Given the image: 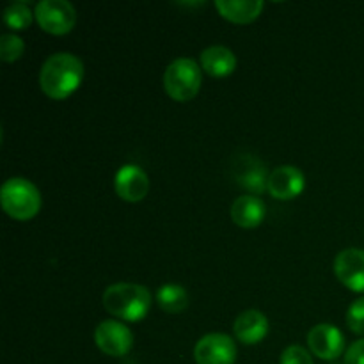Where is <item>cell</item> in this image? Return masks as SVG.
<instances>
[{
    "instance_id": "obj_4",
    "label": "cell",
    "mask_w": 364,
    "mask_h": 364,
    "mask_svg": "<svg viewBox=\"0 0 364 364\" xmlns=\"http://www.w3.org/2000/svg\"><path fill=\"white\" fill-rule=\"evenodd\" d=\"M201 82L203 75L199 64L187 57L173 60L164 73V87L167 96L180 103L194 100L201 89Z\"/></svg>"
},
{
    "instance_id": "obj_7",
    "label": "cell",
    "mask_w": 364,
    "mask_h": 364,
    "mask_svg": "<svg viewBox=\"0 0 364 364\" xmlns=\"http://www.w3.org/2000/svg\"><path fill=\"white\" fill-rule=\"evenodd\" d=\"M194 361L196 364H235L237 345L228 334H206L196 343Z\"/></svg>"
},
{
    "instance_id": "obj_1",
    "label": "cell",
    "mask_w": 364,
    "mask_h": 364,
    "mask_svg": "<svg viewBox=\"0 0 364 364\" xmlns=\"http://www.w3.org/2000/svg\"><path fill=\"white\" fill-rule=\"evenodd\" d=\"M84 73V64L77 55L57 52L43 63L39 71V87L48 98L66 100L80 87Z\"/></svg>"
},
{
    "instance_id": "obj_19",
    "label": "cell",
    "mask_w": 364,
    "mask_h": 364,
    "mask_svg": "<svg viewBox=\"0 0 364 364\" xmlns=\"http://www.w3.org/2000/svg\"><path fill=\"white\" fill-rule=\"evenodd\" d=\"M25 52L23 39L16 34H4L0 38V59L4 63H16Z\"/></svg>"
},
{
    "instance_id": "obj_9",
    "label": "cell",
    "mask_w": 364,
    "mask_h": 364,
    "mask_svg": "<svg viewBox=\"0 0 364 364\" xmlns=\"http://www.w3.org/2000/svg\"><path fill=\"white\" fill-rule=\"evenodd\" d=\"M235 180L238 187L249 192V196H262L263 192L269 191V176L265 166L252 155L238 156L233 166Z\"/></svg>"
},
{
    "instance_id": "obj_8",
    "label": "cell",
    "mask_w": 364,
    "mask_h": 364,
    "mask_svg": "<svg viewBox=\"0 0 364 364\" xmlns=\"http://www.w3.org/2000/svg\"><path fill=\"white\" fill-rule=\"evenodd\" d=\"M308 347L316 358L334 361L345 350V336L333 323H318L308 333Z\"/></svg>"
},
{
    "instance_id": "obj_17",
    "label": "cell",
    "mask_w": 364,
    "mask_h": 364,
    "mask_svg": "<svg viewBox=\"0 0 364 364\" xmlns=\"http://www.w3.org/2000/svg\"><path fill=\"white\" fill-rule=\"evenodd\" d=\"M156 302L166 313L176 315L187 309L188 306V294L183 287L176 283L162 284L156 291Z\"/></svg>"
},
{
    "instance_id": "obj_21",
    "label": "cell",
    "mask_w": 364,
    "mask_h": 364,
    "mask_svg": "<svg viewBox=\"0 0 364 364\" xmlns=\"http://www.w3.org/2000/svg\"><path fill=\"white\" fill-rule=\"evenodd\" d=\"M279 364H315L313 363L311 354L306 350L301 345H291V347L284 348V352L281 354Z\"/></svg>"
},
{
    "instance_id": "obj_3",
    "label": "cell",
    "mask_w": 364,
    "mask_h": 364,
    "mask_svg": "<svg viewBox=\"0 0 364 364\" xmlns=\"http://www.w3.org/2000/svg\"><path fill=\"white\" fill-rule=\"evenodd\" d=\"M0 203L11 219L31 220L41 210L43 199L32 181L25 178H9L0 191Z\"/></svg>"
},
{
    "instance_id": "obj_2",
    "label": "cell",
    "mask_w": 364,
    "mask_h": 364,
    "mask_svg": "<svg viewBox=\"0 0 364 364\" xmlns=\"http://www.w3.org/2000/svg\"><path fill=\"white\" fill-rule=\"evenodd\" d=\"M153 297L142 284L116 283L103 294V306L114 318L124 322H141L151 309Z\"/></svg>"
},
{
    "instance_id": "obj_22",
    "label": "cell",
    "mask_w": 364,
    "mask_h": 364,
    "mask_svg": "<svg viewBox=\"0 0 364 364\" xmlns=\"http://www.w3.org/2000/svg\"><path fill=\"white\" fill-rule=\"evenodd\" d=\"M343 364H364V340L355 341L345 354Z\"/></svg>"
},
{
    "instance_id": "obj_5",
    "label": "cell",
    "mask_w": 364,
    "mask_h": 364,
    "mask_svg": "<svg viewBox=\"0 0 364 364\" xmlns=\"http://www.w3.org/2000/svg\"><path fill=\"white\" fill-rule=\"evenodd\" d=\"M34 14L39 27L52 36L68 34L77 23V11L66 0H41Z\"/></svg>"
},
{
    "instance_id": "obj_15",
    "label": "cell",
    "mask_w": 364,
    "mask_h": 364,
    "mask_svg": "<svg viewBox=\"0 0 364 364\" xmlns=\"http://www.w3.org/2000/svg\"><path fill=\"white\" fill-rule=\"evenodd\" d=\"M267 208L263 201L256 196H240L235 199L231 206V219L238 228L244 230H255L265 219Z\"/></svg>"
},
{
    "instance_id": "obj_6",
    "label": "cell",
    "mask_w": 364,
    "mask_h": 364,
    "mask_svg": "<svg viewBox=\"0 0 364 364\" xmlns=\"http://www.w3.org/2000/svg\"><path fill=\"white\" fill-rule=\"evenodd\" d=\"M95 343L110 358H123L134 347V334L117 320H105L95 331Z\"/></svg>"
},
{
    "instance_id": "obj_13",
    "label": "cell",
    "mask_w": 364,
    "mask_h": 364,
    "mask_svg": "<svg viewBox=\"0 0 364 364\" xmlns=\"http://www.w3.org/2000/svg\"><path fill=\"white\" fill-rule=\"evenodd\" d=\"M235 336L240 343L244 345H258L269 334L270 326L267 316L258 309H247V311L240 313L235 320Z\"/></svg>"
},
{
    "instance_id": "obj_11",
    "label": "cell",
    "mask_w": 364,
    "mask_h": 364,
    "mask_svg": "<svg viewBox=\"0 0 364 364\" xmlns=\"http://www.w3.org/2000/svg\"><path fill=\"white\" fill-rule=\"evenodd\" d=\"M114 191L123 201L139 203L148 196L149 180L148 174L135 164H127L121 167L114 178Z\"/></svg>"
},
{
    "instance_id": "obj_10",
    "label": "cell",
    "mask_w": 364,
    "mask_h": 364,
    "mask_svg": "<svg viewBox=\"0 0 364 364\" xmlns=\"http://www.w3.org/2000/svg\"><path fill=\"white\" fill-rule=\"evenodd\" d=\"M334 274L348 290L364 294V251L345 249L334 259Z\"/></svg>"
},
{
    "instance_id": "obj_20",
    "label": "cell",
    "mask_w": 364,
    "mask_h": 364,
    "mask_svg": "<svg viewBox=\"0 0 364 364\" xmlns=\"http://www.w3.org/2000/svg\"><path fill=\"white\" fill-rule=\"evenodd\" d=\"M348 329L355 334H364V297L358 299L350 304L347 313Z\"/></svg>"
},
{
    "instance_id": "obj_16",
    "label": "cell",
    "mask_w": 364,
    "mask_h": 364,
    "mask_svg": "<svg viewBox=\"0 0 364 364\" xmlns=\"http://www.w3.org/2000/svg\"><path fill=\"white\" fill-rule=\"evenodd\" d=\"M217 11L220 16L233 23H252L262 14L265 4L262 0H217Z\"/></svg>"
},
{
    "instance_id": "obj_12",
    "label": "cell",
    "mask_w": 364,
    "mask_h": 364,
    "mask_svg": "<svg viewBox=\"0 0 364 364\" xmlns=\"http://www.w3.org/2000/svg\"><path fill=\"white\" fill-rule=\"evenodd\" d=\"M306 187V178L299 167L279 166L270 173L269 192L274 199L290 201L302 194Z\"/></svg>"
},
{
    "instance_id": "obj_18",
    "label": "cell",
    "mask_w": 364,
    "mask_h": 364,
    "mask_svg": "<svg viewBox=\"0 0 364 364\" xmlns=\"http://www.w3.org/2000/svg\"><path fill=\"white\" fill-rule=\"evenodd\" d=\"M2 18L4 23L13 28V31H25V28L31 27L36 14L32 13L31 6L27 2H13L4 9Z\"/></svg>"
},
{
    "instance_id": "obj_14",
    "label": "cell",
    "mask_w": 364,
    "mask_h": 364,
    "mask_svg": "<svg viewBox=\"0 0 364 364\" xmlns=\"http://www.w3.org/2000/svg\"><path fill=\"white\" fill-rule=\"evenodd\" d=\"M199 60H201V70L215 78L230 77L237 70V57L228 46L223 45H213L203 50Z\"/></svg>"
}]
</instances>
